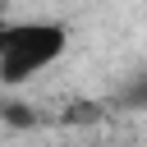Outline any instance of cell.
I'll return each mask as SVG.
<instances>
[{
    "label": "cell",
    "mask_w": 147,
    "mask_h": 147,
    "mask_svg": "<svg viewBox=\"0 0 147 147\" xmlns=\"http://www.w3.org/2000/svg\"><path fill=\"white\" fill-rule=\"evenodd\" d=\"M119 106H129V110H147V74H138V78L119 92Z\"/></svg>",
    "instance_id": "2"
},
{
    "label": "cell",
    "mask_w": 147,
    "mask_h": 147,
    "mask_svg": "<svg viewBox=\"0 0 147 147\" xmlns=\"http://www.w3.org/2000/svg\"><path fill=\"white\" fill-rule=\"evenodd\" d=\"M69 51V23L60 18H5L0 23V83L23 87Z\"/></svg>",
    "instance_id": "1"
}]
</instances>
